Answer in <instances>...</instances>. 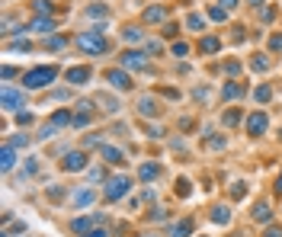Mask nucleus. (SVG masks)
<instances>
[{
	"label": "nucleus",
	"instance_id": "nucleus-9",
	"mask_svg": "<svg viewBox=\"0 0 282 237\" xmlns=\"http://www.w3.org/2000/svg\"><path fill=\"white\" fill-rule=\"evenodd\" d=\"M90 74H93L90 68H68V74H64V77H68V84H74V87H84L87 80H90Z\"/></svg>",
	"mask_w": 282,
	"mask_h": 237
},
{
	"label": "nucleus",
	"instance_id": "nucleus-12",
	"mask_svg": "<svg viewBox=\"0 0 282 237\" xmlns=\"http://www.w3.org/2000/svg\"><path fill=\"white\" fill-rule=\"evenodd\" d=\"M269 218H273V208H269V202H257V208H253V221L266 224Z\"/></svg>",
	"mask_w": 282,
	"mask_h": 237
},
{
	"label": "nucleus",
	"instance_id": "nucleus-29",
	"mask_svg": "<svg viewBox=\"0 0 282 237\" xmlns=\"http://www.w3.org/2000/svg\"><path fill=\"white\" fill-rule=\"evenodd\" d=\"M189 192H192V183H189V180H176V196H180V199H186Z\"/></svg>",
	"mask_w": 282,
	"mask_h": 237
},
{
	"label": "nucleus",
	"instance_id": "nucleus-47",
	"mask_svg": "<svg viewBox=\"0 0 282 237\" xmlns=\"http://www.w3.org/2000/svg\"><path fill=\"white\" fill-rule=\"evenodd\" d=\"M84 237H106V231H103V228H93V231H87Z\"/></svg>",
	"mask_w": 282,
	"mask_h": 237
},
{
	"label": "nucleus",
	"instance_id": "nucleus-41",
	"mask_svg": "<svg viewBox=\"0 0 282 237\" xmlns=\"http://www.w3.org/2000/svg\"><path fill=\"white\" fill-rule=\"evenodd\" d=\"M87 13H90V16H106V7H103V3H93Z\"/></svg>",
	"mask_w": 282,
	"mask_h": 237
},
{
	"label": "nucleus",
	"instance_id": "nucleus-28",
	"mask_svg": "<svg viewBox=\"0 0 282 237\" xmlns=\"http://www.w3.org/2000/svg\"><path fill=\"white\" fill-rule=\"evenodd\" d=\"M208 19H215V23H225V19H228V10H225V7H212V10H208Z\"/></svg>",
	"mask_w": 282,
	"mask_h": 237
},
{
	"label": "nucleus",
	"instance_id": "nucleus-51",
	"mask_svg": "<svg viewBox=\"0 0 282 237\" xmlns=\"http://www.w3.org/2000/svg\"><path fill=\"white\" fill-rule=\"evenodd\" d=\"M221 7H228V10H234V7H237V0H221Z\"/></svg>",
	"mask_w": 282,
	"mask_h": 237
},
{
	"label": "nucleus",
	"instance_id": "nucleus-10",
	"mask_svg": "<svg viewBox=\"0 0 282 237\" xmlns=\"http://www.w3.org/2000/svg\"><path fill=\"white\" fill-rule=\"evenodd\" d=\"M99 157H106V161L115 164V167H119V164H125V154L119 151V147H109V145H99Z\"/></svg>",
	"mask_w": 282,
	"mask_h": 237
},
{
	"label": "nucleus",
	"instance_id": "nucleus-30",
	"mask_svg": "<svg viewBox=\"0 0 282 237\" xmlns=\"http://www.w3.org/2000/svg\"><path fill=\"white\" fill-rule=\"evenodd\" d=\"M68 45V38H61V36H48L45 38V48H55V52H58V48H64Z\"/></svg>",
	"mask_w": 282,
	"mask_h": 237
},
{
	"label": "nucleus",
	"instance_id": "nucleus-27",
	"mask_svg": "<svg viewBox=\"0 0 282 237\" xmlns=\"http://www.w3.org/2000/svg\"><path fill=\"white\" fill-rule=\"evenodd\" d=\"M247 196V183H241V180H237V183H231V199H244Z\"/></svg>",
	"mask_w": 282,
	"mask_h": 237
},
{
	"label": "nucleus",
	"instance_id": "nucleus-40",
	"mask_svg": "<svg viewBox=\"0 0 282 237\" xmlns=\"http://www.w3.org/2000/svg\"><path fill=\"white\" fill-rule=\"evenodd\" d=\"M32 10H36V13H48L52 3H48V0H32Z\"/></svg>",
	"mask_w": 282,
	"mask_h": 237
},
{
	"label": "nucleus",
	"instance_id": "nucleus-23",
	"mask_svg": "<svg viewBox=\"0 0 282 237\" xmlns=\"http://www.w3.org/2000/svg\"><path fill=\"white\" fill-rule=\"evenodd\" d=\"M164 7H148L145 10V23H164Z\"/></svg>",
	"mask_w": 282,
	"mask_h": 237
},
{
	"label": "nucleus",
	"instance_id": "nucleus-50",
	"mask_svg": "<svg viewBox=\"0 0 282 237\" xmlns=\"http://www.w3.org/2000/svg\"><path fill=\"white\" fill-rule=\"evenodd\" d=\"M273 189H276V192H279V196H282V173L276 176V186H273Z\"/></svg>",
	"mask_w": 282,
	"mask_h": 237
},
{
	"label": "nucleus",
	"instance_id": "nucleus-38",
	"mask_svg": "<svg viewBox=\"0 0 282 237\" xmlns=\"http://www.w3.org/2000/svg\"><path fill=\"white\" fill-rule=\"evenodd\" d=\"M7 52H29V42H26V38H19V42H10Z\"/></svg>",
	"mask_w": 282,
	"mask_h": 237
},
{
	"label": "nucleus",
	"instance_id": "nucleus-42",
	"mask_svg": "<svg viewBox=\"0 0 282 237\" xmlns=\"http://www.w3.org/2000/svg\"><path fill=\"white\" fill-rule=\"evenodd\" d=\"M225 71H228L231 77H237V74H241V64H237V61H228V64H225Z\"/></svg>",
	"mask_w": 282,
	"mask_h": 237
},
{
	"label": "nucleus",
	"instance_id": "nucleus-44",
	"mask_svg": "<svg viewBox=\"0 0 282 237\" xmlns=\"http://www.w3.org/2000/svg\"><path fill=\"white\" fill-rule=\"evenodd\" d=\"M13 77H16V68H13V64H7V68H3V80H13Z\"/></svg>",
	"mask_w": 282,
	"mask_h": 237
},
{
	"label": "nucleus",
	"instance_id": "nucleus-37",
	"mask_svg": "<svg viewBox=\"0 0 282 237\" xmlns=\"http://www.w3.org/2000/svg\"><path fill=\"white\" fill-rule=\"evenodd\" d=\"M122 36L129 38V42H141V29H138V26H129V29H125Z\"/></svg>",
	"mask_w": 282,
	"mask_h": 237
},
{
	"label": "nucleus",
	"instance_id": "nucleus-7",
	"mask_svg": "<svg viewBox=\"0 0 282 237\" xmlns=\"http://www.w3.org/2000/svg\"><path fill=\"white\" fill-rule=\"evenodd\" d=\"M122 68H129V71H148V58L141 52H122Z\"/></svg>",
	"mask_w": 282,
	"mask_h": 237
},
{
	"label": "nucleus",
	"instance_id": "nucleus-31",
	"mask_svg": "<svg viewBox=\"0 0 282 237\" xmlns=\"http://www.w3.org/2000/svg\"><path fill=\"white\" fill-rule=\"evenodd\" d=\"M221 122H225V125L231 128V125H237V122H241V112H237V109H228V112L221 115Z\"/></svg>",
	"mask_w": 282,
	"mask_h": 237
},
{
	"label": "nucleus",
	"instance_id": "nucleus-33",
	"mask_svg": "<svg viewBox=\"0 0 282 237\" xmlns=\"http://www.w3.org/2000/svg\"><path fill=\"white\" fill-rule=\"evenodd\" d=\"M99 103H103V106H106V112H119V103H115L113 96H106V93H103V96H99Z\"/></svg>",
	"mask_w": 282,
	"mask_h": 237
},
{
	"label": "nucleus",
	"instance_id": "nucleus-6",
	"mask_svg": "<svg viewBox=\"0 0 282 237\" xmlns=\"http://www.w3.org/2000/svg\"><path fill=\"white\" fill-rule=\"evenodd\" d=\"M84 167H87V154H84V151H71V154H64L61 170H68V173H77V170H84Z\"/></svg>",
	"mask_w": 282,
	"mask_h": 237
},
{
	"label": "nucleus",
	"instance_id": "nucleus-15",
	"mask_svg": "<svg viewBox=\"0 0 282 237\" xmlns=\"http://www.w3.org/2000/svg\"><path fill=\"white\" fill-rule=\"evenodd\" d=\"M29 29L48 32V36H52V32H55V19H48V16H38V19H32V23H29Z\"/></svg>",
	"mask_w": 282,
	"mask_h": 237
},
{
	"label": "nucleus",
	"instance_id": "nucleus-45",
	"mask_svg": "<svg viewBox=\"0 0 282 237\" xmlns=\"http://www.w3.org/2000/svg\"><path fill=\"white\" fill-rule=\"evenodd\" d=\"M16 122H19V125H29L32 115H29V112H19V115H16Z\"/></svg>",
	"mask_w": 282,
	"mask_h": 237
},
{
	"label": "nucleus",
	"instance_id": "nucleus-52",
	"mask_svg": "<svg viewBox=\"0 0 282 237\" xmlns=\"http://www.w3.org/2000/svg\"><path fill=\"white\" fill-rule=\"evenodd\" d=\"M247 3H253V7H263V3H266V0H247Z\"/></svg>",
	"mask_w": 282,
	"mask_h": 237
},
{
	"label": "nucleus",
	"instance_id": "nucleus-2",
	"mask_svg": "<svg viewBox=\"0 0 282 237\" xmlns=\"http://www.w3.org/2000/svg\"><path fill=\"white\" fill-rule=\"evenodd\" d=\"M77 48L87 52V55H103V52H106V38H103V32H99V29L80 32V36H77Z\"/></svg>",
	"mask_w": 282,
	"mask_h": 237
},
{
	"label": "nucleus",
	"instance_id": "nucleus-8",
	"mask_svg": "<svg viewBox=\"0 0 282 237\" xmlns=\"http://www.w3.org/2000/svg\"><path fill=\"white\" fill-rule=\"evenodd\" d=\"M106 80L115 87V90H132V77L125 74V68H115V71H106Z\"/></svg>",
	"mask_w": 282,
	"mask_h": 237
},
{
	"label": "nucleus",
	"instance_id": "nucleus-20",
	"mask_svg": "<svg viewBox=\"0 0 282 237\" xmlns=\"http://www.w3.org/2000/svg\"><path fill=\"white\" fill-rule=\"evenodd\" d=\"M93 199H96V192H93V189H80L71 202H74V208H84V205H90Z\"/></svg>",
	"mask_w": 282,
	"mask_h": 237
},
{
	"label": "nucleus",
	"instance_id": "nucleus-35",
	"mask_svg": "<svg viewBox=\"0 0 282 237\" xmlns=\"http://www.w3.org/2000/svg\"><path fill=\"white\" fill-rule=\"evenodd\" d=\"M170 52H173L176 58H186V55H189V45H186V42H173V48H170Z\"/></svg>",
	"mask_w": 282,
	"mask_h": 237
},
{
	"label": "nucleus",
	"instance_id": "nucleus-16",
	"mask_svg": "<svg viewBox=\"0 0 282 237\" xmlns=\"http://www.w3.org/2000/svg\"><path fill=\"white\" fill-rule=\"evenodd\" d=\"M199 52H202V55H215V52H221V42L215 36H206L202 42H199Z\"/></svg>",
	"mask_w": 282,
	"mask_h": 237
},
{
	"label": "nucleus",
	"instance_id": "nucleus-4",
	"mask_svg": "<svg viewBox=\"0 0 282 237\" xmlns=\"http://www.w3.org/2000/svg\"><path fill=\"white\" fill-rule=\"evenodd\" d=\"M23 103H26V93H23V90L3 87V93H0V106L7 109V112H16V109H23Z\"/></svg>",
	"mask_w": 282,
	"mask_h": 237
},
{
	"label": "nucleus",
	"instance_id": "nucleus-3",
	"mask_svg": "<svg viewBox=\"0 0 282 237\" xmlns=\"http://www.w3.org/2000/svg\"><path fill=\"white\" fill-rule=\"evenodd\" d=\"M129 189H132V180H129V176H113V180L106 183V192H103V196H106L109 202H119L122 196H129Z\"/></svg>",
	"mask_w": 282,
	"mask_h": 237
},
{
	"label": "nucleus",
	"instance_id": "nucleus-49",
	"mask_svg": "<svg viewBox=\"0 0 282 237\" xmlns=\"http://www.w3.org/2000/svg\"><path fill=\"white\" fill-rule=\"evenodd\" d=\"M263 237H282V231H279V228H269V231H266V234H263Z\"/></svg>",
	"mask_w": 282,
	"mask_h": 237
},
{
	"label": "nucleus",
	"instance_id": "nucleus-36",
	"mask_svg": "<svg viewBox=\"0 0 282 237\" xmlns=\"http://www.w3.org/2000/svg\"><path fill=\"white\" fill-rule=\"evenodd\" d=\"M55 128H58V125H42V128H38V138H42V141H48V138H55Z\"/></svg>",
	"mask_w": 282,
	"mask_h": 237
},
{
	"label": "nucleus",
	"instance_id": "nucleus-21",
	"mask_svg": "<svg viewBox=\"0 0 282 237\" xmlns=\"http://www.w3.org/2000/svg\"><path fill=\"white\" fill-rule=\"evenodd\" d=\"M221 96H225V100H237V96H244V87L241 84H225L221 87Z\"/></svg>",
	"mask_w": 282,
	"mask_h": 237
},
{
	"label": "nucleus",
	"instance_id": "nucleus-24",
	"mask_svg": "<svg viewBox=\"0 0 282 237\" xmlns=\"http://www.w3.org/2000/svg\"><path fill=\"white\" fill-rule=\"evenodd\" d=\"M253 100H257V103H269V100H273V87H269V84L257 87V90H253Z\"/></svg>",
	"mask_w": 282,
	"mask_h": 237
},
{
	"label": "nucleus",
	"instance_id": "nucleus-18",
	"mask_svg": "<svg viewBox=\"0 0 282 237\" xmlns=\"http://www.w3.org/2000/svg\"><path fill=\"white\" fill-rule=\"evenodd\" d=\"M52 125H58V128H61V125H74V112H71V109H58V112L52 115Z\"/></svg>",
	"mask_w": 282,
	"mask_h": 237
},
{
	"label": "nucleus",
	"instance_id": "nucleus-14",
	"mask_svg": "<svg viewBox=\"0 0 282 237\" xmlns=\"http://www.w3.org/2000/svg\"><path fill=\"white\" fill-rule=\"evenodd\" d=\"M208 218H212L215 224H228V221H231V208H228V205H215Z\"/></svg>",
	"mask_w": 282,
	"mask_h": 237
},
{
	"label": "nucleus",
	"instance_id": "nucleus-5",
	"mask_svg": "<svg viewBox=\"0 0 282 237\" xmlns=\"http://www.w3.org/2000/svg\"><path fill=\"white\" fill-rule=\"evenodd\" d=\"M266 125H269V119H266V112H260V109H253L250 115H247V135H266Z\"/></svg>",
	"mask_w": 282,
	"mask_h": 237
},
{
	"label": "nucleus",
	"instance_id": "nucleus-1",
	"mask_svg": "<svg viewBox=\"0 0 282 237\" xmlns=\"http://www.w3.org/2000/svg\"><path fill=\"white\" fill-rule=\"evenodd\" d=\"M55 77H58V68L55 64H42V68H32L23 74V87L26 90H42V87L55 84Z\"/></svg>",
	"mask_w": 282,
	"mask_h": 237
},
{
	"label": "nucleus",
	"instance_id": "nucleus-11",
	"mask_svg": "<svg viewBox=\"0 0 282 237\" xmlns=\"http://www.w3.org/2000/svg\"><path fill=\"white\" fill-rule=\"evenodd\" d=\"M138 112H141V115H157L160 112L157 100H154V96H141V100H138Z\"/></svg>",
	"mask_w": 282,
	"mask_h": 237
},
{
	"label": "nucleus",
	"instance_id": "nucleus-19",
	"mask_svg": "<svg viewBox=\"0 0 282 237\" xmlns=\"http://www.w3.org/2000/svg\"><path fill=\"white\" fill-rule=\"evenodd\" d=\"M138 176H141L145 183H151V180H157V176H160V167H157V164H141Z\"/></svg>",
	"mask_w": 282,
	"mask_h": 237
},
{
	"label": "nucleus",
	"instance_id": "nucleus-39",
	"mask_svg": "<svg viewBox=\"0 0 282 237\" xmlns=\"http://www.w3.org/2000/svg\"><path fill=\"white\" fill-rule=\"evenodd\" d=\"M269 52L282 55V32H279V36H273V38H269Z\"/></svg>",
	"mask_w": 282,
	"mask_h": 237
},
{
	"label": "nucleus",
	"instance_id": "nucleus-22",
	"mask_svg": "<svg viewBox=\"0 0 282 237\" xmlns=\"http://www.w3.org/2000/svg\"><path fill=\"white\" fill-rule=\"evenodd\" d=\"M13 164H16V151H13V147H3V154H0V167H3V170H13Z\"/></svg>",
	"mask_w": 282,
	"mask_h": 237
},
{
	"label": "nucleus",
	"instance_id": "nucleus-46",
	"mask_svg": "<svg viewBox=\"0 0 282 237\" xmlns=\"http://www.w3.org/2000/svg\"><path fill=\"white\" fill-rule=\"evenodd\" d=\"M26 141H29V138H26V135H16L13 141H10V147H19V145H26Z\"/></svg>",
	"mask_w": 282,
	"mask_h": 237
},
{
	"label": "nucleus",
	"instance_id": "nucleus-26",
	"mask_svg": "<svg viewBox=\"0 0 282 237\" xmlns=\"http://www.w3.org/2000/svg\"><path fill=\"white\" fill-rule=\"evenodd\" d=\"M186 26H189V29H206V19H202V16H199V13H189V16H186Z\"/></svg>",
	"mask_w": 282,
	"mask_h": 237
},
{
	"label": "nucleus",
	"instance_id": "nucleus-43",
	"mask_svg": "<svg viewBox=\"0 0 282 237\" xmlns=\"http://www.w3.org/2000/svg\"><path fill=\"white\" fill-rule=\"evenodd\" d=\"M231 32H234V36H231V38H234V42H244V26H234V29H231Z\"/></svg>",
	"mask_w": 282,
	"mask_h": 237
},
{
	"label": "nucleus",
	"instance_id": "nucleus-34",
	"mask_svg": "<svg viewBox=\"0 0 282 237\" xmlns=\"http://www.w3.org/2000/svg\"><path fill=\"white\" fill-rule=\"evenodd\" d=\"M90 119H93L90 112H77V115H74V128H84V125H90Z\"/></svg>",
	"mask_w": 282,
	"mask_h": 237
},
{
	"label": "nucleus",
	"instance_id": "nucleus-48",
	"mask_svg": "<svg viewBox=\"0 0 282 237\" xmlns=\"http://www.w3.org/2000/svg\"><path fill=\"white\" fill-rule=\"evenodd\" d=\"M148 52H151V55H160V42H148Z\"/></svg>",
	"mask_w": 282,
	"mask_h": 237
},
{
	"label": "nucleus",
	"instance_id": "nucleus-17",
	"mask_svg": "<svg viewBox=\"0 0 282 237\" xmlns=\"http://www.w3.org/2000/svg\"><path fill=\"white\" fill-rule=\"evenodd\" d=\"M189 234H192V218H183L180 224L170 228V237H189Z\"/></svg>",
	"mask_w": 282,
	"mask_h": 237
},
{
	"label": "nucleus",
	"instance_id": "nucleus-25",
	"mask_svg": "<svg viewBox=\"0 0 282 237\" xmlns=\"http://www.w3.org/2000/svg\"><path fill=\"white\" fill-rule=\"evenodd\" d=\"M250 71H260V74H263V71H269V58H266V55H253Z\"/></svg>",
	"mask_w": 282,
	"mask_h": 237
},
{
	"label": "nucleus",
	"instance_id": "nucleus-32",
	"mask_svg": "<svg viewBox=\"0 0 282 237\" xmlns=\"http://www.w3.org/2000/svg\"><path fill=\"white\" fill-rule=\"evenodd\" d=\"M228 145V135H218V138H208L206 141V147H212V151H218V147H225Z\"/></svg>",
	"mask_w": 282,
	"mask_h": 237
},
{
	"label": "nucleus",
	"instance_id": "nucleus-13",
	"mask_svg": "<svg viewBox=\"0 0 282 237\" xmlns=\"http://www.w3.org/2000/svg\"><path fill=\"white\" fill-rule=\"evenodd\" d=\"M93 224H96V218H93V215H84V218H74L71 228H74L77 234H87V231H93Z\"/></svg>",
	"mask_w": 282,
	"mask_h": 237
},
{
	"label": "nucleus",
	"instance_id": "nucleus-53",
	"mask_svg": "<svg viewBox=\"0 0 282 237\" xmlns=\"http://www.w3.org/2000/svg\"><path fill=\"white\" fill-rule=\"evenodd\" d=\"M148 237H154V234H148Z\"/></svg>",
	"mask_w": 282,
	"mask_h": 237
}]
</instances>
